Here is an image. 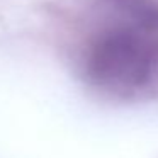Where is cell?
Masks as SVG:
<instances>
[{
	"mask_svg": "<svg viewBox=\"0 0 158 158\" xmlns=\"http://www.w3.org/2000/svg\"><path fill=\"white\" fill-rule=\"evenodd\" d=\"M109 14L85 48V73L95 85L129 95L158 73V7L150 0H106Z\"/></svg>",
	"mask_w": 158,
	"mask_h": 158,
	"instance_id": "cell-1",
	"label": "cell"
}]
</instances>
